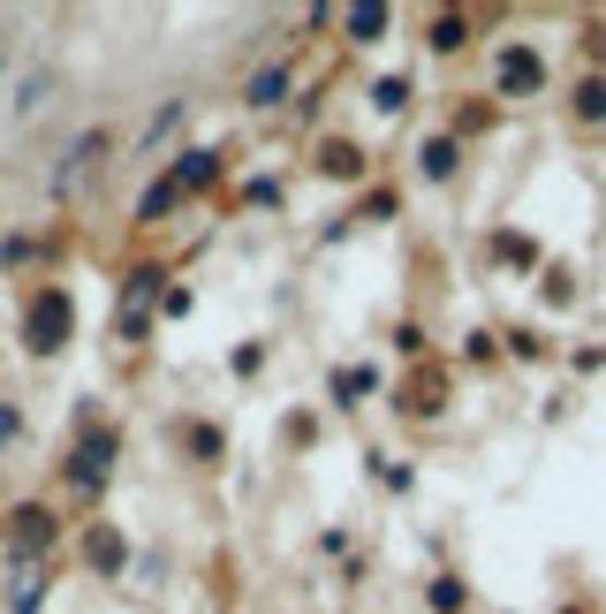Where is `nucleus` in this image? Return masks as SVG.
<instances>
[{"instance_id": "f257e3e1", "label": "nucleus", "mask_w": 606, "mask_h": 614, "mask_svg": "<svg viewBox=\"0 0 606 614\" xmlns=\"http://www.w3.org/2000/svg\"><path fill=\"white\" fill-rule=\"evenodd\" d=\"M61 334H69V297L31 304V349H61Z\"/></svg>"}, {"instance_id": "f03ea898", "label": "nucleus", "mask_w": 606, "mask_h": 614, "mask_svg": "<svg viewBox=\"0 0 606 614\" xmlns=\"http://www.w3.org/2000/svg\"><path fill=\"white\" fill-rule=\"evenodd\" d=\"M538 76H546V69H538L531 46H508V53H500V92H531Z\"/></svg>"}, {"instance_id": "7ed1b4c3", "label": "nucleus", "mask_w": 606, "mask_h": 614, "mask_svg": "<svg viewBox=\"0 0 606 614\" xmlns=\"http://www.w3.org/2000/svg\"><path fill=\"white\" fill-rule=\"evenodd\" d=\"M107 456H114V441L99 433V441H84V456H76V485H99L107 478Z\"/></svg>"}, {"instance_id": "20e7f679", "label": "nucleus", "mask_w": 606, "mask_h": 614, "mask_svg": "<svg viewBox=\"0 0 606 614\" xmlns=\"http://www.w3.org/2000/svg\"><path fill=\"white\" fill-rule=\"evenodd\" d=\"M46 539H53V516L46 508H23L15 516V546H46Z\"/></svg>"}, {"instance_id": "39448f33", "label": "nucleus", "mask_w": 606, "mask_h": 614, "mask_svg": "<svg viewBox=\"0 0 606 614\" xmlns=\"http://www.w3.org/2000/svg\"><path fill=\"white\" fill-rule=\"evenodd\" d=\"M281 92H289V69H258L251 76V107H274Z\"/></svg>"}, {"instance_id": "423d86ee", "label": "nucleus", "mask_w": 606, "mask_h": 614, "mask_svg": "<svg viewBox=\"0 0 606 614\" xmlns=\"http://www.w3.org/2000/svg\"><path fill=\"white\" fill-rule=\"evenodd\" d=\"M349 31H356V38H372V31H387V8H356V15H349Z\"/></svg>"}, {"instance_id": "0eeeda50", "label": "nucleus", "mask_w": 606, "mask_h": 614, "mask_svg": "<svg viewBox=\"0 0 606 614\" xmlns=\"http://www.w3.org/2000/svg\"><path fill=\"white\" fill-rule=\"evenodd\" d=\"M425 174H455V145L440 137V145H425Z\"/></svg>"}, {"instance_id": "6e6552de", "label": "nucleus", "mask_w": 606, "mask_h": 614, "mask_svg": "<svg viewBox=\"0 0 606 614\" xmlns=\"http://www.w3.org/2000/svg\"><path fill=\"white\" fill-rule=\"evenodd\" d=\"M577 107H584V115H592V122H599V115H606V84H599V76H592V84H584V92H577Z\"/></svg>"}]
</instances>
